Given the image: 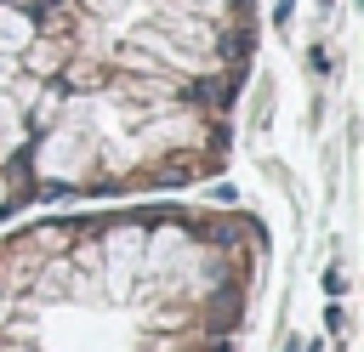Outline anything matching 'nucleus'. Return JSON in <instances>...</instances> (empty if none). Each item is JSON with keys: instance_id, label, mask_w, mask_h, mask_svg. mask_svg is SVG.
<instances>
[{"instance_id": "1", "label": "nucleus", "mask_w": 364, "mask_h": 352, "mask_svg": "<svg viewBox=\"0 0 364 352\" xmlns=\"http://www.w3.org/2000/svg\"><path fill=\"white\" fill-rule=\"evenodd\" d=\"M267 221L148 193L0 227V352H250Z\"/></svg>"}, {"instance_id": "2", "label": "nucleus", "mask_w": 364, "mask_h": 352, "mask_svg": "<svg viewBox=\"0 0 364 352\" xmlns=\"http://www.w3.org/2000/svg\"><path fill=\"white\" fill-rule=\"evenodd\" d=\"M63 68L51 204L193 193L233 159L256 0H23Z\"/></svg>"}, {"instance_id": "3", "label": "nucleus", "mask_w": 364, "mask_h": 352, "mask_svg": "<svg viewBox=\"0 0 364 352\" xmlns=\"http://www.w3.org/2000/svg\"><path fill=\"white\" fill-rule=\"evenodd\" d=\"M63 125V68L40 17L0 0V227L46 210V153Z\"/></svg>"}]
</instances>
